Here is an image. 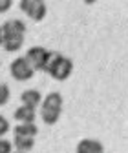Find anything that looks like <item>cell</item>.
Instances as JSON below:
<instances>
[{
    "instance_id": "5",
    "label": "cell",
    "mask_w": 128,
    "mask_h": 153,
    "mask_svg": "<svg viewBox=\"0 0 128 153\" xmlns=\"http://www.w3.org/2000/svg\"><path fill=\"white\" fill-rule=\"evenodd\" d=\"M48 55H49V51L46 48H42V46H33V48L28 49V53H26L24 59L29 62V66L33 68V71H42L44 69V64L48 60Z\"/></svg>"
},
{
    "instance_id": "11",
    "label": "cell",
    "mask_w": 128,
    "mask_h": 153,
    "mask_svg": "<svg viewBox=\"0 0 128 153\" xmlns=\"http://www.w3.org/2000/svg\"><path fill=\"white\" fill-rule=\"evenodd\" d=\"M2 46L6 51L13 53V51H18L22 46H24V36H9V38H2Z\"/></svg>"
},
{
    "instance_id": "1",
    "label": "cell",
    "mask_w": 128,
    "mask_h": 153,
    "mask_svg": "<svg viewBox=\"0 0 128 153\" xmlns=\"http://www.w3.org/2000/svg\"><path fill=\"white\" fill-rule=\"evenodd\" d=\"M44 73H48L49 76H53L55 80H66L70 79V75L73 71V62L71 59H68V56H62L61 53L57 51H49L48 55V60L44 64Z\"/></svg>"
},
{
    "instance_id": "7",
    "label": "cell",
    "mask_w": 128,
    "mask_h": 153,
    "mask_svg": "<svg viewBox=\"0 0 128 153\" xmlns=\"http://www.w3.org/2000/svg\"><path fill=\"white\" fill-rule=\"evenodd\" d=\"M77 153H104V148L95 139H82L77 144Z\"/></svg>"
},
{
    "instance_id": "8",
    "label": "cell",
    "mask_w": 128,
    "mask_h": 153,
    "mask_svg": "<svg viewBox=\"0 0 128 153\" xmlns=\"http://www.w3.org/2000/svg\"><path fill=\"white\" fill-rule=\"evenodd\" d=\"M20 100H22V106H28V108L35 109L37 106H40L42 95H40V91H37V89H26L20 95Z\"/></svg>"
},
{
    "instance_id": "10",
    "label": "cell",
    "mask_w": 128,
    "mask_h": 153,
    "mask_svg": "<svg viewBox=\"0 0 128 153\" xmlns=\"http://www.w3.org/2000/svg\"><path fill=\"white\" fill-rule=\"evenodd\" d=\"M13 133H15V137H33V139H35V135L39 133V128H37L35 124L20 122V124H16V126H15Z\"/></svg>"
},
{
    "instance_id": "6",
    "label": "cell",
    "mask_w": 128,
    "mask_h": 153,
    "mask_svg": "<svg viewBox=\"0 0 128 153\" xmlns=\"http://www.w3.org/2000/svg\"><path fill=\"white\" fill-rule=\"evenodd\" d=\"M26 35V24L22 20H7L4 22V26H0V40L2 38H9V36H24Z\"/></svg>"
},
{
    "instance_id": "18",
    "label": "cell",
    "mask_w": 128,
    "mask_h": 153,
    "mask_svg": "<svg viewBox=\"0 0 128 153\" xmlns=\"http://www.w3.org/2000/svg\"><path fill=\"white\" fill-rule=\"evenodd\" d=\"M0 46H2V40H0Z\"/></svg>"
},
{
    "instance_id": "13",
    "label": "cell",
    "mask_w": 128,
    "mask_h": 153,
    "mask_svg": "<svg viewBox=\"0 0 128 153\" xmlns=\"http://www.w3.org/2000/svg\"><path fill=\"white\" fill-rule=\"evenodd\" d=\"M7 100H9V86L0 84V106L7 104Z\"/></svg>"
},
{
    "instance_id": "9",
    "label": "cell",
    "mask_w": 128,
    "mask_h": 153,
    "mask_svg": "<svg viewBox=\"0 0 128 153\" xmlns=\"http://www.w3.org/2000/svg\"><path fill=\"white\" fill-rule=\"evenodd\" d=\"M15 119L18 122H26V124H35V109L33 108H28V106H18L15 109Z\"/></svg>"
},
{
    "instance_id": "15",
    "label": "cell",
    "mask_w": 128,
    "mask_h": 153,
    "mask_svg": "<svg viewBox=\"0 0 128 153\" xmlns=\"http://www.w3.org/2000/svg\"><path fill=\"white\" fill-rule=\"evenodd\" d=\"M7 131H9V122H7L6 117H2V115H0V137H4Z\"/></svg>"
},
{
    "instance_id": "16",
    "label": "cell",
    "mask_w": 128,
    "mask_h": 153,
    "mask_svg": "<svg viewBox=\"0 0 128 153\" xmlns=\"http://www.w3.org/2000/svg\"><path fill=\"white\" fill-rule=\"evenodd\" d=\"M13 6V2L11 0H0V13H6V11H9V7Z\"/></svg>"
},
{
    "instance_id": "12",
    "label": "cell",
    "mask_w": 128,
    "mask_h": 153,
    "mask_svg": "<svg viewBox=\"0 0 128 153\" xmlns=\"http://www.w3.org/2000/svg\"><path fill=\"white\" fill-rule=\"evenodd\" d=\"M13 146L16 148V151H24V153H28L29 149H33L35 139H33V137H15Z\"/></svg>"
},
{
    "instance_id": "4",
    "label": "cell",
    "mask_w": 128,
    "mask_h": 153,
    "mask_svg": "<svg viewBox=\"0 0 128 153\" xmlns=\"http://www.w3.org/2000/svg\"><path fill=\"white\" fill-rule=\"evenodd\" d=\"M9 71H11V76L15 80H18V82H26V80H29L31 76H33V68L29 66V62L24 59V56H18V59H15L13 62H11V66H9Z\"/></svg>"
},
{
    "instance_id": "17",
    "label": "cell",
    "mask_w": 128,
    "mask_h": 153,
    "mask_svg": "<svg viewBox=\"0 0 128 153\" xmlns=\"http://www.w3.org/2000/svg\"><path fill=\"white\" fill-rule=\"evenodd\" d=\"M11 153H24V151H11Z\"/></svg>"
},
{
    "instance_id": "3",
    "label": "cell",
    "mask_w": 128,
    "mask_h": 153,
    "mask_svg": "<svg viewBox=\"0 0 128 153\" xmlns=\"http://www.w3.org/2000/svg\"><path fill=\"white\" fill-rule=\"evenodd\" d=\"M18 7L33 22H42L44 16H46V11H48L46 2H42V0H20Z\"/></svg>"
},
{
    "instance_id": "14",
    "label": "cell",
    "mask_w": 128,
    "mask_h": 153,
    "mask_svg": "<svg viewBox=\"0 0 128 153\" xmlns=\"http://www.w3.org/2000/svg\"><path fill=\"white\" fill-rule=\"evenodd\" d=\"M13 151V144L6 139H0V153H11Z\"/></svg>"
},
{
    "instance_id": "2",
    "label": "cell",
    "mask_w": 128,
    "mask_h": 153,
    "mask_svg": "<svg viewBox=\"0 0 128 153\" xmlns=\"http://www.w3.org/2000/svg\"><path fill=\"white\" fill-rule=\"evenodd\" d=\"M40 106H42V109H40L42 120L48 126L57 124V120L61 119V113H62V95L57 91L46 95V99H42Z\"/></svg>"
}]
</instances>
